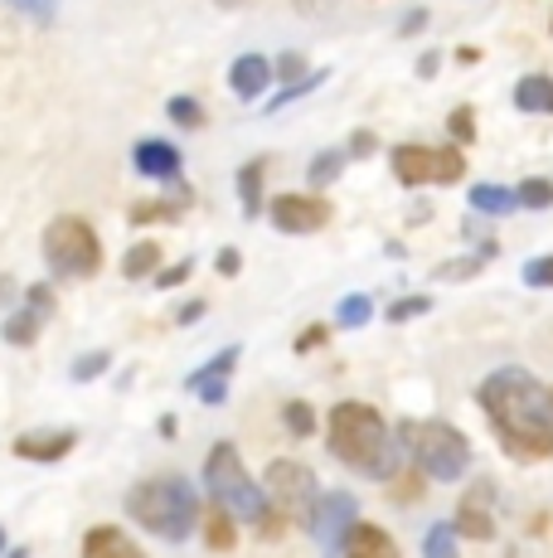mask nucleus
<instances>
[{"mask_svg": "<svg viewBox=\"0 0 553 558\" xmlns=\"http://www.w3.org/2000/svg\"><path fill=\"white\" fill-rule=\"evenodd\" d=\"M418 29H428V10H408V15H403V25H398V35L408 39V35H418Z\"/></svg>", "mask_w": 553, "mask_h": 558, "instance_id": "obj_43", "label": "nucleus"}, {"mask_svg": "<svg viewBox=\"0 0 553 558\" xmlns=\"http://www.w3.org/2000/svg\"><path fill=\"white\" fill-rule=\"evenodd\" d=\"M481 267H486V253L466 257V263H442V267H438V282H462V277L481 272Z\"/></svg>", "mask_w": 553, "mask_h": 558, "instance_id": "obj_35", "label": "nucleus"}, {"mask_svg": "<svg viewBox=\"0 0 553 558\" xmlns=\"http://www.w3.org/2000/svg\"><path fill=\"white\" fill-rule=\"evenodd\" d=\"M466 199H471L476 214H491V219L519 209V195H515V190H505V185H471V195H466Z\"/></svg>", "mask_w": 553, "mask_h": 558, "instance_id": "obj_21", "label": "nucleus"}, {"mask_svg": "<svg viewBox=\"0 0 553 558\" xmlns=\"http://www.w3.org/2000/svg\"><path fill=\"white\" fill-rule=\"evenodd\" d=\"M45 263L54 277H63V282L98 277L102 243H98V233H93V223L78 219V214H59V219L45 229Z\"/></svg>", "mask_w": 553, "mask_h": 558, "instance_id": "obj_6", "label": "nucleus"}, {"mask_svg": "<svg viewBox=\"0 0 553 558\" xmlns=\"http://www.w3.org/2000/svg\"><path fill=\"white\" fill-rule=\"evenodd\" d=\"M0 558H5V530H0Z\"/></svg>", "mask_w": 553, "mask_h": 558, "instance_id": "obj_47", "label": "nucleus"}, {"mask_svg": "<svg viewBox=\"0 0 553 558\" xmlns=\"http://www.w3.org/2000/svg\"><path fill=\"white\" fill-rule=\"evenodd\" d=\"M438 69H442V53L428 49V53L418 59V78H438Z\"/></svg>", "mask_w": 553, "mask_h": 558, "instance_id": "obj_44", "label": "nucleus"}, {"mask_svg": "<svg viewBox=\"0 0 553 558\" xmlns=\"http://www.w3.org/2000/svg\"><path fill=\"white\" fill-rule=\"evenodd\" d=\"M321 345H325V326H306L302 336H296L292 350H296V355H311V350H321Z\"/></svg>", "mask_w": 553, "mask_h": 558, "instance_id": "obj_40", "label": "nucleus"}, {"mask_svg": "<svg viewBox=\"0 0 553 558\" xmlns=\"http://www.w3.org/2000/svg\"><path fill=\"white\" fill-rule=\"evenodd\" d=\"M549 29H553V20H549Z\"/></svg>", "mask_w": 553, "mask_h": 558, "instance_id": "obj_48", "label": "nucleus"}, {"mask_svg": "<svg viewBox=\"0 0 553 558\" xmlns=\"http://www.w3.org/2000/svg\"><path fill=\"white\" fill-rule=\"evenodd\" d=\"M262 175H268V160H248L238 170V195H243V214L258 219L262 214Z\"/></svg>", "mask_w": 553, "mask_h": 558, "instance_id": "obj_22", "label": "nucleus"}, {"mask_svg": "<svg viewBox=\"0 0 553 558\" xmlns=\"http://www.w3.org/2000/svg\"><path fill=\"white\" fill-rule=\"evenodd\" d=\"M525 287H553V253L529 257L525 263Z\"/></svg>", "mask_w": 553, "mask_h": 558, "instance_id": "obj_36", "label": "nucleus"}, {"mask_svg": "<svg viewBox=\"0 0 553 558\" xmlns=\"http://www.w3.org/2000/svg\"><path fill=\"white\" fill-rule=\"evenodd\" d=\"M205 490L214 496V506H223L233 514V520L258 524L262 534H282L286 520L272 510L268 490L248 476V466H243V457H238V447H233V442H214V447H209V457H205Z\"/></svg>", "mask_w": 553, "mask_h": 558, "instance_id": "obj_3", "label": "nucleus"}, {"mask_svg": "<svg viewBox=\"0 0 553 558\" xmlns=\"http://www.w3.org/2000/svg\"><path fill=\"white\" fill-rule=\"evenodd\" d=\"M126 514L156 539H189L199 524V490L185 476H151L126 490Z\"/></svg>", "mask_w": 553, "mask_h": 558, "instance_id": "obj_4", "label": "nucleus"}, {"mask_svg": "<svg viewBox=\"0 0 553 558\" xmlns=\"http://www.w3.org/2000/svg\"><path fill=\"white\" fill-rule=\"evenodd\" d=\"M374 132H365V126H359V132L355 136H349V146H345V151H349V160H365V156H374Z\"/></svg>", "mask_w": 553, "mask_h": 558, "instance_id": "obj_39", "label": "nucleus"}, {"mask_svg": "<svg viewBox=\"0 0 553 558\" xmlns=\"http://www.w3.org/2000/svg\"><path fill=\"white\" fill-rule=\"evenodd\" d=\"M199 316H205V306H199V302H189V306H180V311H175L180 326H185V320H199Z\"/></svg>", "mask_w": 553, "mask_h": 558, "instance_id": "obj_45", "label": "nucleus"}, {"mask_svg": "<svg viewBox=\"0 0 553 558\" xmlns=\"http://www.w3.org/2000/svg\"><path fill=\"white\" fill-rule=\"evenodd\" d=\"M340 558H403V554H398V544H393L389 530L359 520L355 530H349V539H345V549H340Z\"/></svg>", "mask_w": 553, "mask_h": 558, "instance_id": "obj_17", "label": "nucleus"}, {"mask_svg": "<svg viewBox=\"0 0 553 558\" xmlns=\"http://www.w3.org/2000/svg\"><path fill=\"white\" fill-rule=\"evenodd\" d=\"M5 5L29 15L35 25H54V15H59V0H5Z\"/></svg>", "mask_w": 553, "mask_h": 558, "instance_id": "obj_32", "label": "nucleus"}, {"mask_svg": "<svg viewBox=\"0 0 553 558\" xmlns=\"http://www.w3.org/2000/svg\"><path fill=\"white\" fill-rule=\"evenodd\" d=\"M189 272H195V263H170V267H161V272H156V287H180V282H189Z\"/></svg>", "mask_w": 553, "mask_h": 558, "instance_id": "obj_37", "label": "nucleus"}, {"mask_svg": "<svg viewBox=\"0 0 553 558\" xmlns=\"http://www.w3.org/2000/svg\"><path fill=\"white\" fill-rule=\"evenodd\" d=\"M262 490H268L272 510L282 514V520H311V510L321 506V481H316V471L296 457L268 461V471H262Z\"/></svg>", "mask_w": 553, "mask_h": 558, "instance_id": "obj_7", "label": "nucleus"}, {"mask_svg": "<svg viewBox=\"0 0 553 558\" xmlns=\"http://www.w3.org/2000/svg\"><path fill=\"white\" fill-rule=\"evenodd\" d=\"M486 423H491L495 442L515 461H549L553 457V389L534 379L519 364L486 374L476 389Z\"/></svg>", "mask_w": 553, "mask_h": 558, "instance_id": "obj_1", "label": "nucleus"}, {"mask_svg": "<svg viewBox=\"0 0 553 558\" xmlns=\"http://www.w3.org/2000/svg\"><path fill=\"white\" fill-rule=\"evenodd\" d=\"M83 558H146L142 549L132 544V534L116 530V524H93L83 534Z\"/></svg>", "mask_w": 553, "mask_h": 558, "instance_id": "obj_16", "label": "nucleus"}, {"mask_svg": "<svg viewBox=\"0 0 553 558\" xmlns=\"http://www.w3.org/2000/svg\"><path fill=\"white\" fill-rule=\"evenodd\" d=\"M78 447V433L73 427H35V433H20L15 437V457L20 461H63Z\"/></svg>", "mask_w": 553, "mask_h": 558, "instance_id": "obj_14", "label": "nucleus"}, {"mask_svg": "<svg viewBox=\"0 0 553 558\" xmlns=\"http://www.w3.org/2000/svg\"><path fill=\"white\" fill-rule=\"evenodd\" d=\"M428 311H432V296H403V302L389 306V320H393V326H403V320L428 316Z\"/></svg>", "mask_w": 553, "mask_h": 558, "instance_id": "obj_34", "label": "nucleus"}, {"mask_svg": "<svg viewBox=\"0 0 553 558\" xmlns=\"http://www.w3.org/2000/svg\"><path fill=\"white\" fill-rule=\"evenodd\" d=\"M276 73H282V78H302V73H306V59H302V53H282V59H276Z\"/></svg>", "mask_w": 553, "mask_h": 558, "instance_id": "obj_42", "label": "nucleus"}, {"mask_svg": "<svg viewBox=\"0 0 553 558\" xmlns=\"http://www.w3.org/2000/svg\"><path fill=\"white\" fill-rule=\"evenodd\" d=\"M276 73V59H262V53H238L229 69V88L238 93V98H262V88L272 83Z\"/></svg>", "mask_w": 553, "mask_h": 558, "instance_id": "obj_15", "label": "nucleus"}, {"mask_svg": "<svg viewBox=\"0 0 553 558\" xmlns=\"http://www.w3.org/2000/svg\"><path fill=\"white\" fill-rule=\"evenodd\" d=\"M345 166H349V151H340V146H331V151H316L306 180H311L316 190H325V185H335V180L345 175Z\"/></svg>", "mask_w": 553, "mask_h": 558, "instance_id": "obj_23", "label": "nucleus"}, {"mask_svg": "<svg viewBox=\"0 0 553 558\" xmlns=\"http://www.w3.org/2000/svg\"><path fill=\"white\" fill-rule=\"evenodd\" d=\"M5 558H29V549H10Z\"/></svg>", "mask_w": 553, "mask_h": 558, "instance_id": "obj_46", "label": "nucleus"}, {"mask_svg": "<svg viewBox=\"0 0 553 558\" xmlns=\"http://www.w3.org/2000/svg\"><path fill=\"white\" fill-rule=\"evenodd\" d=\"M170 122L175 126H205V107H199L195 98H189V93H180V98H170Z\"/></svg>", "mask_w": 553, "mask_h": 558, "instance_id": "obj_31", "label": "nucleus"}, {"mask_svg": "<svg viewBox=\"0 0 553 558\" xmlns=\"http://www.w3.org/2000/svg\"><path fill=\"white\" fill-rule=\"evenodd\" d=\"M205 544H209L214 554H219V549L229 554L233 544H238V520H233V514L223 510V506L209 510V520H205Z\"/></svg>", "mask_w": 553, "mask_h": 558, "instance_id": "obj_24", "label": "nucleus"}, {"mask_svg": "<svg viewBox=\"0 0 553 558\" xmlns=\"http://www.w3.org/2000/svg\"><path fill=\"white\" fill-rule=\"evenodd\" d=\"M456 544H462L456 524H432V530L422 534V558H456Z\"/></svg>", "mask_w": 553, "mask_h": 558, "instance_id": "obj_27", "label": "nucleus"}, {"mask_svg": "<svg viewBox=\"0 0 553 558\" xmlns=\"http://www.w3.org/2000/svg\"><path fill=\"white\" fill-rule=\"evenodd\" d=\"M519 209H549L553 204V180H544V175H529V180H519Z\"/></svg>", "mask_w": 553, "mask_h": 558, "instance_id": "obj_29", "label": "nucleus"}, {"mask_svg": "<svg viewBox=\"0 0 553 558\" xmlns=\"http://www.w3.org/2000/svg\"><path fill=\"white\" fill-rule=\"evenodd\" d=\"M39 326H45V316H39V311H29V306H20L15 316H5L0 336H5V345L25 350V345H35V340H39Z\"/></svg>", "mask_w": 553, "mask_h": 558, "instance_id": "obj_20", "label": "nucleus"}, {"mask_svg": "<svg viewBox=\"0 0 553 558\" xmlns=\"http://www.w3.org/2000/svg\"><path fill=\"white\" fill-rule=\"evenodd\" d=\"M243 350L238 345H229V350H219L209 364H199L195 374H185V389L195 393L199 403H209V408H219L223 399H229V374H233V364H238Z\"/></svg>", "mask_w": 553, "mask_h": 558, "instance_id": "obj_11", "label": "nucleus"}, {"mask_svg": "<svg viewBox=\"0 0 553 558\" xmlns=\"http://www.w3.org/2000/svg\"><path fill=\"white\" fill-rule=\"evenodd\" d=\"M112 369V350H88V355H78L73 360V384H93V379H102V374Z\"/></svg>", "mask_w": 553, "mask_h": 558, "instance_id": "obj_28", "label": "nucleus"}, {"mask_svg": "<svg viewBox=\"0 0 553 558\" xmlns=\"http://www.w3.org/2000/svg\"><path fill=\"white\" fill-rule=\"evenodd\" d=\"M185 209H189V195H170V199H142V204H132V223H175V219H185Z\"/></svg>", "mask_w": 553, "mask_h": 558, "instance_id": "obj_19", "label": "nucleus"}, {"mask_svg": "<svg viewBox=\"0 0 553 558\" xmlns=\"http://www.w3.org/2000/svg\"><path fill=\"white\" fill-rule=\"evenodd\" d=\"M268 219L276 233H321L335 219V209L321 195H276L268 204Z\"/></svg>", "mask_w": 553, "mask_h": 558, "instance_id": "obj_9", "label": "nucleus"}, {"mask_svg": "<svg viewBox=\"0 0 553 558\" xmlns=\"http://www.w3.org/2000/svg\"><path fill=\"white\" fill-rule=\"evenodd\" d=\"M238 267H243V253H238V248H223V253L214 257V272H219V277H238Z\"/></svg>", "mask_w": 553, "mask_h": 558, "instance_id": "obj_41", "label": "nucleus"}, {"mask_svg": "<svg viewBox=\"0 0 553 558\" xmlns=\"http://www.w3.org/2000/svg\"><path fill=\"white\" fill-rule=\"evenodd\" d=\"M282 423H286V433L311 437V433H316V408H311V403H302V399H292V403L282 408Z\"/></svg>", "mask_w": 553, "mask_h": 558, "instance_id": "obj_30", "label": "nucleus"}, {"mask_svg": "<svg viewBox=\"0 0 553 558\" xmlns=\"http://www.w3.org/2000/svg\"><path fill=\"white\" fill-rule=\"evenodd\" d=\"M369 320H374V302H369L365 292L340 296V306H335V326L340 330H365Z\"/></svg>", "mask_w": 553, "mask_h": 558, "instance_id": "obj_25", "label": "nucleus"}, {"mask_svg": "<svg viewBox=\"0 0 553 558\" xmlns=\"http://www.w3.org/2000/svg\"><path fill=\"white\" fill-rule=\"evenodd\" d=\"M161 272V248L156 243H132L122 257V277H132V282H142V277Z\"/></svg>", "mask_w": 553, "mask_h": 558, "instance_id": "obj_26", "label": "nucleus"}, {"mask_svg": "<svg viewBox=\"0 0 553 558\" xmlns=\"http://www.w3.org/2000/svg\"><path fill=\"white\" fill-rule=\"evenodd\" d=\"M393 166V180L408 190L418 185H456V180H466V156L462 146H393L389 156Z\"/></svg>", "mask_w": 553, "mask_h": 558, "instance_id": "obj_8", "label": "nucleus"}, {"mask_svg": "<svg viewBox=\"0 0 553 558\" xmlns=\"http://www.w3.org/2000/svg\"><path fill=\"white\" fill-rule=\"evenodd\" d=\"M491 506H495V486L491 481H476L462 496V506H456V534H466V539H495Z\"/></svg>", "mask_w": 553, "mask_h": 558, "instance_id": "obj_12", "label": "nucleus"}, {"mask_svg": "<svg viewBox=\"0 0 553 558\" xmlns=\"http://www.w3.org/2000/svg\"><path fill=\"white\" fill-rule=\"evenodd\" d=\"M325 442L340 466H349L355 476H369V481H393L398 476V461H403V447L393 442L384 413L374 403H359V399H345L325 413Z\"/></svg>", "mask_w": 553, "mask_h": 558, "instance_id": "obj_2", "label": "nucleus"}, {"mask_svg": "<svg viewBox=\"0 0 553 558\" xmlns=\"http://www.w3.org/2000/svg\"><path fill=\"white\" fill-rule=\"evenodd\" d=\"M446 132H452V142L456 146H466V142H476V112H471V107H456V112L452 117H446Z\"/></svg>", "mask_w": 553, "mask_h": 558, "instance_id": "obj_33", "label": "nucleus"}, {"mask_svg": "<svg viewBox=\"0 0 553 558\" xmlns=\"http://www.w3.org/2000/svg\"><path fill=\"white\" fill-rule=\"evenodd\" d=\"M132 166L142 170L146 180L175 185V175H180V166H185V156H180V146L165 142V136H142V142L132 146Z\"/></svg>", "mask_w": 553, "mask_h": 558, "instance_id": "obj_13", "label": "nucleus"}, {"mask_svg": "<svg viewBox=\"0 0 553 558\" xmlns=\"http://www.w3.org/2000/svg\"><path fill=\"white\" fill-rule=\"evenodd\" d=\"M515 107L529 117H553V78L549 73H525L515 83Z\"/></svg>", "mask_w": 553, "mask_h": 558, "instance_id": "obj_18", "label": "nucleus"}, {"mask_svg": "<svg viewBox=\"0 0 553 558\" xmlns=\"http://www.w3.org/2000/svg\"><path fill=\"white\" fill-rule=\"evenodd\" d=\"M398 447H403V461L418 466L428 481H462L471 471V442H466V433L452 423H438V417L403 423Z\"/></svg>", "mask_w": 553, "mask_h": 558, "instance_id": "obj_5", "label": "nucleus"}, {"mask_svg": "<svg viewBox=\"0 0 553 558\" xmlns=\"http://www.w3.org/2000/svg\"><path fill=\"white\" fill-rule=\"evenodd\" d=\"M25 306H29V311H39V316L49 320V311H54V292H49L45 282H35V287L25 292Z\"/></svg>", "mask_w": 553, "mask_h": 558, "instance_id": "obj_38", "label": "nucleus"}, {"mask_svg": "<svg viewBox=\"0 0 553 558\" xmlns=\"http://www.w3.org/2000/svg\"><path fill=\"white\" fill-rule=\"evenodd\" d=\"M355 496H340V490H325L321 496V506L311 510V534H316V544H321V549H345V539H349V530H355Z\"/></svg>", "mask_w": 553, "mask_h": 558, "instance_id": "obj_10", "label": "nucleus"}]
</instances>
